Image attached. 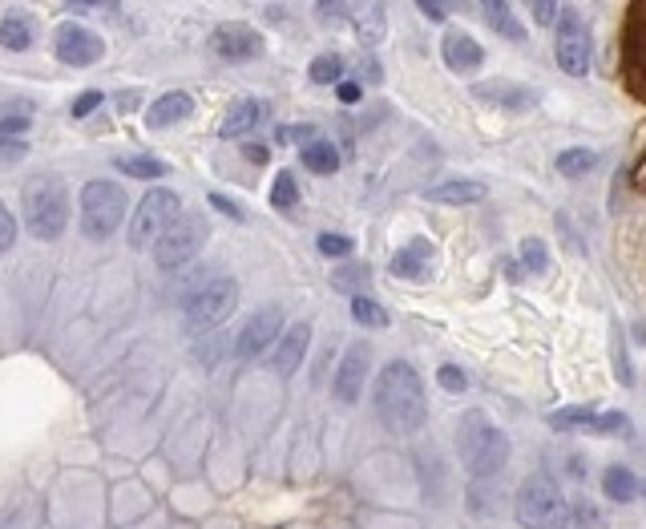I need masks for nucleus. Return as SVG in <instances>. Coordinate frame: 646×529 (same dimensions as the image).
Instances as JSON below:
<instances>
[{"instance_id": "1", "label": "nucleus", "mask_w": 646, "mask_h": 529, "mask_svg": "<svg viewBox=\"0 0 646 529\" xmlns=\"http://www.w3.org/2000/svg\"><path fill=\"white\" fill-rule=\"evenodd\" d=\"M372 408L380 416V425L396 437H408L424 425L428 416V396H424V380L408 360H392L376 372L372 380Z\"/></svg>"}, {"instance_id": "2", "label": "nucleus", "mask_w": 646, "mask_h": 529, "mask_svg": "<svg viewBox=\"0 0 646 529\" xmlns=\"http://www.w3.org/2000/svg\"><path fill=\"white\" fill-rule=\"evenodd\" d=\"M457 449H461V461L473 477H493L509 465V437L485 420L481 412H469L457 429Z\"/></svg>"}, {"instance_id": "3", "label": "nucleus", "mask_w": 646, "mask_h": 529, "mask_svg": "<svg viewBox=\"0 0 646 529\" xmlns=\"http://www.w3.org/2000/svg\"><path fill=\"white\" fill-rule=\"evenodd\" d=\"M25 219H29V231L45 243L61 239L65 235V223H69V190L61 178L53 174H37L29 186H25Z\"/></svg>"}, {"instance_id": "4", "label": "nucleus", "mask_w": 646, "mask_h": 529, "mask_svg": "<svg viewBox=\"0 0 646 529\" xmlns=\"http://www.w3.org/2000/svg\"><path fill=\"white\" fill-rule=\"evenodd\" d=\"M513 513L521 529H566L570 525V501L550 477H529L521 481L513 497Z\"/></svg>"}, {"instance_id": "5", "label": "nucleus", "mask_w": 646, "mask_h": 529, "mask_svg": "<svg viewBox=\"0 0 646 529\" xmlns=\"http://www.w3.org/2000/svg\"><path fill=\"white\" fill-rule=\"evenodd\" d=\"M126 219V190L118 182H89L81 190V227L89 239H110Z\"/></svg>"}, {"instance_id": "6", "label": "nucleus", "mask_w": 646, "mask_h": 529, "mask_svg": "<svg viewBox=\"0 0 646 529\" xmlns=\"http://www.w3.org/2000/svg\"><path fill=\"white\" fill-rule=\"evenodd\" d=\"M239 307V283L235 279H210L186 299V328L190 332H210L223 320H231V311Z\"/></svg>"}, {"instance_id": "7", "label": "nucleus", "mask_w": 646, "mask_h": 529, "mask_svg": "<svg viewBox=\"0 0 646 529\" xmlns=\"http://www.w3.org/2000/svg\"><path fill=\"white\" fill-rule=\"evenodd\" d=\"M182 219V202L174 190H150L138 210H134V219H130V247H154L174 223Z\"/></svg>"}, {"instance_id": "8", "label": "nucleus", "mask_w": 646, "mask_h": 529, "mask_svg": "<svg viewBox=\"0 0 646 529\" xmlns=\"http://www.w3.org/2000/svg\"><path fill=\"white\" fill-rule=\"evenodd\" d=\"M546 425L558 433H582V437H626L630 433V416L626 412H598L590 404H570V408H554L546 416Z\"/></svg>"}, {"instance_id": "9", "label": "nucleus", "mask_w": 646, "mask_h": 529, "mask_svg": "<svg viewBox=\"0 0 646 529\" xmlns=\"http://www.w3.org/2000/svg\"><path fill=\"white\" fill-rule=\"evenodd\" d=\"M554 57H558V69L570 73V77H586V73H590L594 41H590L586 21H582L574 9H562L558 33H554Z\"/></svg>"}, {"instance_id": "10", "label": "nucleus", "mask_w": 646, "mask_h": 529, "mask_svg": "<svg viewBox=\"0 0 646 529\" xmlns=\"http://www.w3.org/2000/svg\"><path fill=\"white\" fill-rule=\"evenodd\" d=\"M206 239H210V227H206V219H198V215H182L158 243H154V263L158 267H166V271H174V267H182V263H190L202 247H206Z\"/></svg>"}, {"instance_id": "11", "label": "nucleus", "mask_w": 646, "mask_h": 529, "mask_svg": "<svg viewBox=\"0 0 646 529\" xmlns=\"http://www.w3.org/2000/svg\"><path fill=\"white\" fill-rule=\"evenodd\" d=\"M279 336H283V311H279V307L255 311L251 320L243 324L239 340H235V356H239V360H259L263 352L271 356V348L279 344Z\"/></svg>"}, {"instance_id": "12", "label": "nucleus", "mask_w": 646, "mask_h": 529, "mask_svg": "<svg viewBox=\"0 0 646 529\" xmlns=\"http://www.w3.org/2000/svg\"><path fill=\"white\" fill-rule=\"evenodd\" d=\"M368 372H372V348L364 340L348 344L340 368H336V380H332V396L340 404H356L364 396V384H368Z\"/></svg>"}, {"instance_id": "13", "label": "nucleus", "mask_w": 646, "mask_h": 529, "mask_svg": "<svg viewBox=\"0 0 646 529\" xmlns=\"http://www.w3.org/2000/svg\"><path fill=\"white\" fill-rule=\"evenodd\" d=\"M473 97L481 105H497V110H505V114H525V110L537 105V93L529 85H517V81H505V77L473 85Z\"/></svg>"}, {"instance_id": "14", "label": "nucleus", "mask_w": 646, "mask_h": 529, "mask_svg": "<svg viewBox=\"0 0 646 529\" xmlns=\"http://www.w3.org/2000/svg\"><path fill=\"white\" fill-rule=\"evenodd\" d=\"M210 53L223 61H251L263 53V37L247 25H223L210 33Z\"/></svg>"}, {"instance_id": "15", "label": "nucleus", "mask_w": 646, "mask_h": 529, "mask_svg": "<svg viewBox=\"0 0 646 529\" xmlns=\"http://www.w3.org/2000/svg\"><path fill=\"white\" fill-rule=\"evenodd\" d=\"M101 53H105L101 37L89 33V29H81V25H65V29L57 33V57H61L65 65H73V69L93 65Z\"/></svg>"}, {"instance_id": "16", "label": "nucleus", "mask_w": 646, "mask_h": 529, "mask_svg": "<svg viewBox=\"0 0 646 529\" xmlns=\"http://www.w3.org/2000/svg\"><path fill=\"white\" fill-rule=\"evenodd\" d=\"M307 348H311V324H303V320H299V324H291V328L279 336V344L271 348V356H267L271 372H279V376L299 372V364H303Z\"/></svg>"}, {"instance_id": "17", "label": "nucleus", "mask_w": 646, "mask_h": 529, "mask_svg": "<svg viewBox=\"0 0 646 529\" xmlns=\"http://www.w3.org/2000/svg\"><path fill=\"white\" fill-rule=\"evenodd\" d=\"M433 255H437V247L428 243V239H412V243H404L392 255L388 271L396 279H428V275H433Z\"/></svg>"}, {"instance_id": "18", "label": "nucleus", "mask_w": 646, "mask_h": 529, "mask_svg": "<svg viewBox=\"0 0 646 529\" xmlns=\"http://www.w3.org/2000/svg\"><path fill=\"white\" fill-rule=\"evenodd\" d=\"M441 57H445L449 73H461V77H469V73H477L485 65V49L469 33H449L441 41Z\"/></svg>"}, {"instance_id": "19", "label": "nucleus", "mask_w": 646, "mask_h": 529, "mask_svg": "<svg viewBox=\"0 0 646 529\" xmlns=\"http://www.w3.org/2000/svg\"><path fill=\"white\" fill-rule=\"evenodd\" d=\"M194 114V97L190 93H182V89H174V93H162L150 110H146V126H154V130H166V126H178V122H186Z\"/></svg>"}, {"instance_id": "20", "label": "nucleus", "mask_w": 646, "mask_h": 529, "mask_svg": "<svg viewBox=\"0 0 646 529\" xmlns=\"http://www.w3.org/2000/svg\"><path fill=\"white\" fill-rule=\"evenodd\" d=\"M424 198L437 202V206H473V202L485 198V182H477V178H449L441 186H428Z\"/></svg>"}, {"instance_id": "21", "label": "nucleus", "mask_w": 646, "mask_h": 529, "mask_svg": "<svg viewBox=\"0 0 646 529\" xmlns=\"http://www.w3.org/2000/svg\"><path fill=\"white\" fill-rule=\"evenodd\" d=\"M263 114H267L263 101H251V97H247V101H235L231 110L223 114V122H219V134H223V138H247V134L263 122Z\"/></svg>"}, {"instance_id": "22", "label": "nucleus", "mask_w": 646, "mask_h": 529, "mask_svg": "<svg viewBox=\"0 0 646 529\" xmlns=\"http://www.w3.org/2000/svg\"><path fill=\"white\" fill-rule=\"evenodd\" d=\"M352 17H356V37H360L364 49H372V45L384 41V33H388L384 5H360V9H352Z\"/></svg>"}, {"instance_id": "23", "label": "nucleus", "mask_w": 646, "mask_h": 529, "mask_svg": "<svg viewBox=\"0 0 646 529\" xmlns=\"http://www.w3.org/2000/svg\"><path fill=\"white\" fill-rule=\"evenodd\" d=\"M602 493H606L610 501H618V505H630V501L642 493V485H638V477H634L626 465H610V469L602 473Z\"/></svg>"}, {"instance_id": "24", "label": "nucleus", "mask_w": 646, "mask_h": 529, "mask_svg": "<svg viewBox=\"0 0 646 529\" xmlns=\"http://www.w3.org/2000/svg\"><path fill=\"white\" fill-rule=\"evenodd\" d=\"M299 162H303L311 174H336V170H340V150H336V142H328V138H315L311 146L299 150Z\"/></svg>"}, {"instance_id": "25", "label": "nucleus", "mask_w": 646, "mask_h": 529, "mask_svg": "<svg viewBox=\"0 0 646 529\" xmlns=\"http://www.w3.org/2000/svg\"><path fill=\"white\" fill-rule=\"evenodd\" d=\"M481 13L493 25V33H501L505 41H525V25L517 21L513 5H505V0H489V5H481Z\"/></svg>"}, {"instance_id": "26", "label": "nucleus", "mask_w": 646, "mask_h": 529, "mask_svg": "<svg viewBox=\"0 0 646 529\" xmlns=\"http://www.w3.org/2000/svg\"><path fill=\"white\" fill-rule=\"evenodd\" d=\"M554 166H558L562 178H586V174H594L598 154H594L590 146H570V150H562V154L554 158Z\"/></svg>"}, {"instance_id": "27", "label": "nucleus", "mask_w": 646, "mask_h": 529, "mask_svg": "<svg viewBox=\"0 0 646 529\" xmlns=\"http://www.w3.org/2000/svg\"><path fill=\"white\" fill-rule=\"evenodd\" d=\"M352 320H356L360 328H368V332H384V328H388V311H384L376 299L356 295V299H352Z\"/></svg>"}, {"instance_id": "28", "label": "nucleus", "mask_w": 646, "mask_h": 529, "mask_svg": "<svg viewBox=\"0 0 646 529\" xmlns=\"http://www.w3.org/2000/svg\"><path fill=\"white\" fill-rule=\"evenodd\" d=\"M307 77H311L315 85H340V81H344V57H340V53H319V57L311 61Z\"/></svg>"}, {"instance_id": "29", "label": "nucleus", "mask_w": 646, "mask_h": 529, "mask_svg": "<svg viewBox=\"0 0 646 529\" xmlns=\"http://www.w3.org/2000/svg\"><path fill=\"white\" fill-rule=\"evenodd\" d=\"M521 267L529 271V275H546L550 271V247L537 239V235H529V239H521Z\"/></svg>"}, {"instance_id": "30", "label": "nucleus", "mask_w": 646, "mask_h": 529, "mask_svg": "<svg viewBox=\"0 0 646 529\" xmlns=\"http://www.w3.org/2000/svg\"><path fill=\"white\" fill-rule=\"evenodd\" d=\"M0 45L13 49V53L29 49V45H33V25H29L25 17H9V21H0Z\"/></svg>"}, {"instance_id": "31", "label": "nucleus", "mask_w": 646, "mask_h": 529, "mask_svg": "<svg viewBox=\"0 0 646 529\" xmlns=\"http://www.w3.org/2000/svg\"><path fill=\"white\" fill-rule=\"evenodd\" d=\"M295 202H299V182H295L291 170H279L275 174V186H271V206L275 210H291Z\"/></svg>"}, {"instance_id": "32", "label": "nucleus", "mask_w": 646, "mask_h": 529, "mask_svg": "<svg viewBox=\"0 0 646 529\" xmlns=\"http://www.w3.org/2000/svg\"><path fill=\"white\" fill-rule=\"evenodd\" d=\"M118 170L130 178H166V162L158 158H118Z\"/></svg>"}, {"instance_id": "33", "label": "nucleus", "mask_w": 646, "mask_h": 529, "mask_svg": "<svg viewBox=\"0 0 646 529\" xmlns=\"http://www.w3.org/2000/svg\"><path fill=\"white\" fill-rule=\"evenodd\" d=\"M372 279V267L368 263H352V267H340L336 275H332V283L340 287V291H356L360 295V287Z\"/></svg>"}, {"instance_id": "34", "label": "nucleus", "mask_w": 646, "mask_h": 529, "mask_svg": "<svg viewBox=\"0 0 646 529\" xmlns=\"http://www.w3.org/2000/svg\"><path fill=\"white\" fill-rule=\"evenodd\" d=\"M315 247H319V255H328V259H348V255L356 251V243H352L348 235H332V231H328V235H319V239H315Z\"/></svg>"}, {"instance_id": "35", "label": "nucleus", "mask_w": 646, "mask_h": 529, "mask_svg": "<svg viewBox=\"0 0 646 529\" xmlns=\"http://www.w3.org/2000/svg\"><path fill=\"white\" fill-rule=\"evenodd\" d=\"M570 521H574L578 529H606V521H602L598 505H590V501H578V505H570Z\"/></svg>"}, {"instance_id": "36", "label": "nucleus", "mask_w": 646, "mask_h": 529, "mask_svg": "<svg viewBox=\"0 0 646 529\" xmlns=\"http://www.w3.org/2000/svg\"><path fill=\"white\" fill-rule=\"evenodd\" d=\"M437 384H441V388H445L449 396H461V392L469 388V376H465V372H461L457 364H445V368L437 372Z\"/></svg>"}, {"instance_id": "37", "label": "nucleus", "mask_w": 646, "mask_h": 529, "mask_svg": "<svg viewBox=\"0 0 646 529\" xmlns=\"http://www.w3.org/2000/svg\"><path fill=\"white\" fill-rule=\"evenodd\" d=\"M614 376H618L622 384H634V368H630V356H626V348L618 344V332H614Z\"/></svg>"}, {"instance_id": "38", "label": "nucleus", "mask_w": 646, "mask_h": 529, "mask_svg": "<svg viewBox=\"0 0 646 529\" xmlns=\"http://www.w3.org/2000/svg\"><path fill=\"white\" fill-rule=\"evenodd\" d=\"M25 158V142L21 138H0V166H17Z\"/></svg>"}, {"instance_id": "39", "label": "nucleus", "mask_w": 646, "mask_h": 529, "mask_svg": "<svg viewBox=\"0 0 646 529\" xmlns=\"http://www.w3.org/2000/svg\"><path fill=\"white\" fill-rule=\"evenodd\" d=\"M17 243V223H13V215L5 206H0V255H5L9 247Z\"/></svg>"}, {"instance_id": "40", "label": "nucleus", "mask_w": 646, "mask_h": 529, "mask_svg": "<svg viewBox=\"0 0 646 529\" xmlns=\"http://www.w3.org/2000/svg\"><path fill=\"white\" fill-rule=\"evenodd\" d=\"M97 105H101V93H97V89H89L85 97H77V101H73V118H85V114H93Z\"/></svg>"}, {"instance_id": "41", "label": "nucleus", "mask_w": 646, "mask_h": 529, "mask_svg": "<svg viewBox=\"0 0 646 529\" xmlns=\"http://www.w3.org/2000/svg\"><path fill=\"white\" fill-rule=\"evenodd\" d=\"M336 97H340L344 105H356V101H364V85H356V81H340V85H336Z\"/></svg>"}, {"instance_id": "42", "label": "nucleus", "mask_w": 646, "mask_h": 529, "mask_svg": "<svg viewBox=\"0 0 646 529\" xmlns=\"http://www.w3.org/2000/svg\"><path fill=\"white\" fill-rule=\"evenodd\" d=\"M315 17H319L323 25H336V21L348 17V9H344V5H315Z\"/></svg>"}, {"instance_id": "43", "label": "nucleus", "mask_w": 646, "mask_h": 529, "mask_svg": "<svg viewBox=\"0 0 646 529\" xmlns=\"http://www.w3.org/2000/svg\"><path fill=\"white\" fill-rule=\"evenodd\" d=\"M420 13H424L428 21H445V17L453 13V5H437V0H420Z\"/></svg>"}, {"instance_id": "44", "label": "nucleus", "mask_w": 646, "mask_h": 529, "mask_svg": "<svg viewBox=\"0 0 646 529\" xmlns=\"http://www.w3.org/2000/svg\"><path fill=\"white\" fill-rule=\"evenodd\" d=\"M210 206L214 210H223V215H231V219H243V206H235L231 198H223V194H210Z\"/></svg>"}, {"instance_id": "45", "label": "nucleus", "mask_w": 646, "mask_h": 529, "mask_svg": "<svg viewBox=\"0 0 646 529\" xmlns=\"http://www.w3.org/2000/svg\"><path fill=\"white\" fill-rule=\"evenodd\" d=\"M529 13H533L537 21H542V25H554V21H562V9H558V5H533Z\"/></svg>"}, {"instance_id": "46", "label": "nucleus", "mask_w": 646, "mask_h": 529, "mask_svg": "<svg viewBox=\"0 0 646 529\" xmlns=\"http://www.w3.org/2000/svg\"><path fill=\"white\" fill-rule=\"evenodd\" d=\"M29 130V122L25 118H5L0 122V138H9V134H25Z\"/></svg>"}, {"instance_id": "47", "label": "nucleus", "mask_w": 646, "mask_h": 529, "mask_svg": "<svg viewBox=\"0 0 646 529\" xmlns=\"http://www.w3.org/2000/svg\"><path fill=\"white\" fill-rule=\"evenodd\" d=\"M243 154H247V162H255V166H263V162H267V146H247Z\"/></svg>"}]
</instances>
